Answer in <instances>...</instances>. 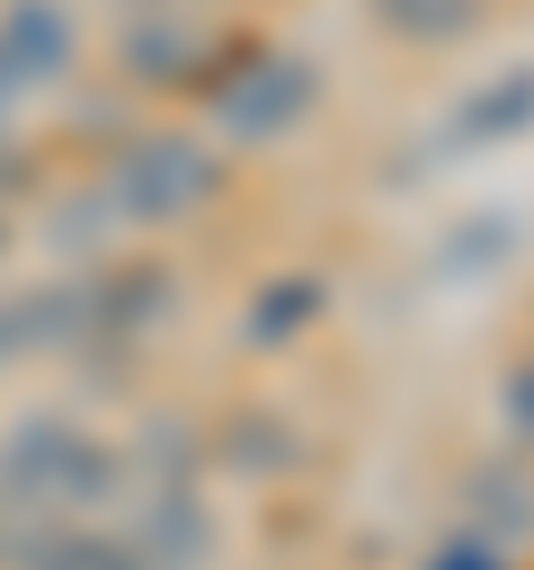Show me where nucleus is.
<instances>
[{"instance_id":"10","label":"nucleus","mask_w":534,"mask_h":570,"mask_svg":"<svg viewBox=\"0 0 534 570\" xmlns=\"http://www.w3.org/2000/svg\"><path fill=\"white\" fill-rule=\"evenodd\" d=\"M472 525H481V543L516 552V543L534 534V481L507 472V463H481V472H472Z\"/></svg>"},{"instance_id":"8","label":"nucleus","mask_w":534,"mask_h":570,"mask_svg":"<svg viewBox=\"0 0 534 570\" xmlns=\"http://www.w3.org/2000/svg\"><path fill=\"white\" fill-rule=\"evenodd\" d=\"M516 240H525V223H516V205H490V214H463L436 249H427V276L436 285H481V276H498L507 258H516Z\"/></svg>"},{"instance_id":"6","label":"nucleus","mask_w":534,"mask_h":570,"mask_svg":"<svg viewBox=\"0 0 534 570\" xmlns=\"http://www.w3.org/2000/svg\"><path fill=\"white\" fill-rule=\"evenodd\" d=\"M142 570H205L214 561V517L187 481H142V508H134V534Z\"/></svg>"},{"instance_id":"12","label":"nucleus","mask_w":534,"mask_h":570,"mask_svg":"<svg viewBox=\"0 0 534 570\" xmlns=\"http://www.w3.org/2000/svg\"><path fill=\"white\" fill-rule=\"evenodd\" d=\"M320 321V276H276V285H258V303H249V338L258 347H276V338H294V330H312Z\"/></svg>"},{"instance_id":"3","label":"nucleus","mask_w":534,"mask_h":570,"mask_svg":"<svg viewBox=\"0 0 534 570\" xmlns=\"http://www.w3.org/2000/svg\"><path fill=\"white\" fill-rule=\"evenodd\" d=\"M312 98H320V71L303 62V53H249L240 71H222L214 80V134L222 142H285L303 116H312Z\"/></svg>"},{"instance_id":"5","label":"nucleus","mask_w":534,"mask_h":570,"mask_svg":"<svg viewBox=\"0 0 534 570\" xmlns=\"http://www.w3.org/2000/svg\"><path fill=\"white\" fill-rule=\"evenodd\" d=\"M62 347H89V285H18L0 294V365H27V356H62Z\"/></svg>"},{"instance_id":"16","label":"nucleus","mask_w":534,"mask_h":570,"mask_svg":"<svg viewBox=\"0 0 534 570\" xmlns=\"http://www.w3.org/2000/svg\"><path fill=\"white\" fill-rule=\"evenodd\" d=\"M134 463H151V481H187V463H196V436L178 428V419H160L151 436H142V454Z\"/></svg>"},{"instance_id":"11","label":"nucleus","mask_w":534,"mask_h":570,"mask_svg":"<svg viewBox=\"0 0 534 570\" xmlns=\"http://www.w3.org/2000/svg\"><path fill=\"white\" fill-rule=\"evenodd\" d=\"M27 570H142V552L125 534L62 525V534H27Z\"/></svg>"},{"instance_id":"1","label":"nucleus","mask_w":534,"mask_h":570,"mask_svg":"<svg viewBox=\"0 0 534 570\" xmlns=\"http://www.w3.org/2000/svg\"><path fill=\"white\" fill-rule=\"evenodd\" d=\"M116 481H125L116 445L89 436L80 419H18L0 436V508H18V517H53V508L80 517V508L116 499Z\"/></svg>"},{"instance_id":"19","label":"nucleus","mask_w":534,"mask_h":570,"mask_svg":"<svg viewBox=\"0 0 534 570\" xmlns=\"http://www.w3.org/2000/svg\"><path fill=\"white\" fill-rule=\"evenodd\" d=\"M0 240H9V232H0Z\"/></svg>"},{"instance_id":"2","label":"nucleus","mask_w":534,"mask_h":570,"mask_svg":"<svg viewBox=\"0 0 534 570\" xmlns=\"http://www.w3.org/2000/svg\"><path fill=\"white\" fill-rule=\"evenodd\" d=\"M214 187H222V160L187 134H134L98 178L116 223H187V214L214 205Z\"/></svg>"},{"instance_id":"13","label":"nucleus","mask_w":534,"mask_h":570,"mask_svg":"<svg viewBox=\"0 0 534 570\" xmlns=\"http://www.w3.org/2000/svg\"><path fill=\"white\" fill-rule=\"evenodd\" d=\"M392 36H409V45H454L472 18H481V0H365Z\"/></svg>"},{"instance_id":"15","label":"nucleus","mask_w":534,"mask_h":570,"mask_svg":"<svg viewBox=\"0 0 534 570\" xmlns=\"http://www.w3.org/2000/svg\"><path fill=\"white\" fill-rule=\"evenodd\" d=\"M44 232H53V249H71V258H80V249H98V240L116 232V205H107V196H71V205H53V223H44Z\"/></svg>"},{"instance_id":"7","label":"nucleus","mask_w":534,"mask_h":570,"mask_svg":"<svg viewBox=\"0 0 534 570\" xmlns=\"http://www.w3.org/2000/svg\"><path fill=\"white\" fill-rule=\"evenodd\" d=\"M71 53H80V36H71L62 0H9L0 9V71L18 89H53L71 71Z\"/></svg>"},{"instance_id":"17","label":"nucleus","mask_w":534,"mask_h":570,"mask_svg":"<svg viewBox=\"0 0 534 570\" xmlns=\"http://www.w3.org/2000/svg\"><path fill=\"white\" fill-rule=\"evenodd\" d=\"M498 419H507V436H516V445H534V356H516V365H507V383H498Z\"/></svg>"},{"instance_id":"4","label":"nucleus","mask_w":534,"mask_h":570,"mask_svg":"<svg viewBox=\"0 0 534 570\" xmlns=\"http://www.w3.org/2000/svg\"><path fill=\"white\" fill-rule=\"evenodd\" d=\"M516 134H534V62H507V71H490L481 89H463V98L436 116L427 160H481V151H498V142H516Z\"/></svg>"},{"instance_id":"14","label":"nucleus","mask_w":534,"mask_h":570,"mask_svg":"<svg viewBox=\"0 0 534 570\" xmlns=\"http://www.w3.org/2000/svg\"><path fill=\"white\" fill-rule=\"evenodd\" d=\"M187 53H196V36H187V27H160V18L125 36V62H134V80H178V71H187Z\"/></svg>"},{"instance_id":"9","label":"nucleus","mask_w":534,"mask_h":570,"mask_svg":"<svg viewBox=\"0 0 534 570\" xmlns=\"http://www.w3.org/2000/svg\"><path fill=\"white\" fill-rule=\"evenodd\" d=\"M160 312H169V276L160 267H116V276L89 285V347H125Z\"/></svg>"},{"instance_id":"18","label":"nucleus","mask_w":534,"mask_h":570,"mask_svg":"<svg viewBox=\"0 0 534 570\" xmlns=\"http://www.w3.org/2000/svg\"><path fill=\"white\" fill-rule=\"evenodd\" d=\"M418 570H507V552H498V543H481V534H454V543H436Z\"/></svg>"}]
</instances>
